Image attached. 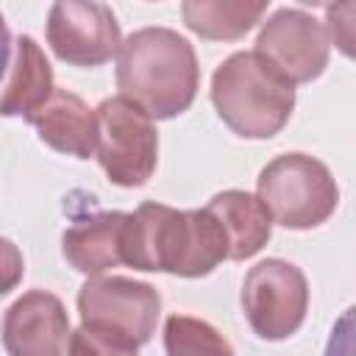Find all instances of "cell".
<instances>
[{"label":"cell","instance_id":"7a4b0ae2","mask_svg":"<svg viewBox=\"0 0 356 356\" xmlns=\"http://www.w3.org/2000/svg\"><path fill=\"white\" fill-rule=\"evenodd\" d=\"M120 97L134 103L150 120L184 114L200 83V67L192 44L170 28H139L117 53Z\"/></svg>","mask_w":356,"mask_h":356},{"label":"cell","instance_id":"30bf717a","mask_svg":"<svg viewBox=\"0 0 356 356\" xmlns=\"http://www.w3.org/2000/svg\"><path fill=\"white\" fill-rule=\"evenodd\" d=\"M70 317L64 303L44 289L17 298L3 317L8 356H70Z\"/></svg>","mask_w":356,"mask_h":356},{"label":"cell","instance_id":"ffe728a7","mask_svg":"<svg viewBox=\"0 0 356 356\" xmlns=\"http://www.w3.org/2000/svg\"><path fill=\"white\" fill-rule=\"evenodd\" d=\"M8 53H11V33H8L6 19H3V14H0V78H3L6 67H8Z\"/></svg>","mask_w":356,"mask_h":356},{"label":"cell","instance_id":"5b68a950","mask_svg":"<svg viewBox=\"0 0 356 356\" xmlns=\"http://www.w3.org/2000/svg\"><path fill=\"white\" fill-rule=\"evenodd\" d=\"M95 156L111 184L134 189L147 184L159 161V131L153 120L125 97H106L97 108Z\"/></svg>","mask_w":356,"mask_h":356},{"label":"cell","instance_id":"5bb4252c","mask_svg":"<svg viewBox=\"0 0 356 356\" xmlns=\"http://www.w3.org/2000/svg\"><path fill=\"white\" fill-rule=\"evenodd\" d=\"M53 67L42 47L31 36L17 39V58L8 78V86L0 95V117H22L28 120L39 111L53 95Z\"/></svg>","mask_w":356,"mask_h":356},{"label":"cell","instance_id":"52a82bcc","mask_svg":"<svg viewBox=\"0 0 356 356\" xmlns=\"http://www.w3.org/2000/svg\"><path fill=\"white\" fill-rule=\"evenodd\" d=\"M78 312L83 325L111 331L131 339L134 345H145L156 331L161 295L145 281L92 275L78 292Z\"/></svg>","mask_w":356,"mask_h":356},{"label":"cell","instance_id":"e0dca14e","mask_svg":"<svg viewBox=\"0 0 356 356\" xmlns=\"http://www.w3.org/2000/svg\"><path fill=\"white\" fill-rule=\"evenodd\" d=\"M70 356H139V345L103 328L83 325L70 337Z\"/></svg>","mask_w":356,"mask_h":356},{"label":"cell","instance_id":"ac0fdd59","mask_svg":"<svg viewBox=\"0 0 356 356\" xmlns=\"http://www.w3.org/2000/svg\"><path fill=\"white\" fill-rule=\"evenodd\" d=\"M353 11L356 6L353 3H342V6H331L328 8V42L334 39V44L345 53V56H353Z\"/></svg>","mask_w":356,"mask_h":356},{"label":"cell","instance_id":"2e32d148","mask_svg":"<svg viewBox=\"0 0 356 356\" xmlns=\"http://www.w3.org/2000/svg\"><path fill=\"white\" fill-rule=\"evenodd\" d=\"M167 356H234L231 342L206 320L172 314L164 323Z\"/></svg>","mask_w":356,"mask_h":356},{"label":"cell","instance_id":"9a60e30c","mask_svg":"<svg viewBox=\"0 0 356 356\" xmlns=\"http://www.w3.org/2000/svg\"><path fill=\"white\" fill-rule=\"evenodd\" d=\"M267 3L248 0H186L181 6V17L189 31L203 39H239L256 22H261Z\"/></svg>","mask_w":356,"mask_h":356},{"label":"cell","instance_id":"ba28073f","mask_svg":"<svg viewBox=\"0 0 356 356\" xmlns=\"http://www.w3.org/2000/svg\"><path fill=\"white\" fill-rule=\"evenodd\" d=\"M253 53L295 86L323 75L331 42L325 25L303 8H278L267 22H261Z\"/></svg>","mask_w":356,"mask_h":356},{"label":"cell","instance_id":"7c38bea8","mask_svg":"<svg viewBox=\"0 0 356 356\" xmlns=\"http://www.w3.org/2000/svg\"><path fill=\"white\" fill-rule=\"evenodd\" d=\"M125 217V211H97L75 220L61 236L64 259L83 275H100L117 267L122 261Z\"/></svg>","mask_w":356,"mask_h":356},{"label":"cell","instance_id":"6da1fadb","mask_svg":"<svg viewBox=\"0 0 356 356\" xmlns=\"http://www.w3.org/2000/svg\"><path fill=\"white\" fill-rule=\"evenodd\" d=\"M120 253L134 270L200 278L228 259V242L206 209L178 211L164 203H142L125 217Z\"/></svg>","mask_w":356,"mask_h":356},{"label":"cell","instance_id":"277c9868","mask_svg":"<svg viewBox=\"0 0 356 356\" xmlns=\"http://www.w3.org/2000/svg\"><path fill=\"white\" fill-rule=\"evenodd\" d=\"M256 189L270 220L292 231L325 222L339 203V186L331 170L306 153L275 156L259 172Z\"/></svg>","mask_w":356,"mask_h":356},{"label":"cell","instance_id":"4fadbf2b","mask_svg":"<svg viewBox=\"0 0 356 356\" xmlns=\"http://www.w3.org/2000/svg\"><path fill=\"white\" fill-rule=\"evenodd\" d=\"M206 211L220 222L228 242V259L234 261L256 256L273 234V220L267 209L250 192L225 189L209 200Z\"/></svg>","mask_w":356,"mask_h":356},{"label":"cell","instance_id":"8fae6325","mask_svg":"<svg viewBox=\"0 0 356 356\" xmlns=\"http://www.w3.org/2000/svg\"><path fill=\"white\" fill-rule=\"evenodd\" d=\"M25 122H31L39 139L58 153L75 159L95 156V145H97L95 108H89L78 95L67 89H53L47 103L39 111H33Z\"/></svg>","mask_w":356,"mask_h":356},{"label":"cell","instance_id":"9c48e42d","mask_svg":"<svg viewBox=\"0 0 356 356\" xmlns=\"http://www.w3.org/2000/svg\"><path fill=\"white\" fill-rule=\"evenodd\" d=\"M47 44L72 67H100L120 53L114 11L95 0H61L47 14Z\"/></svg>","mask_w":356,"mask_h":356},{"label":"cell","instance_id":"d6986e66","mask_svg":"<svg viewBox=\"0 0 356 356\" xmlns=\"http://www.w3.org/2000/svg\"><path fill=\"white\" fill-rule=\"evenodd\" d=\"M22 273H25V261L19 248L11 239L0 236V298L17 289V284L22 281Z\"/></svg>","mask_w":356,"mask_h":356},{"label":"cell","instance_id":"8992f818","mask_svg":"<svg viewBox=\"0 0 356 356\" xmlns=\"http://www.w3.org/2000/svg\"><path fill=\"white\" fill-rule=\"evenodd\" d=\"M309 309V284L300 267L284 259H264L248 270L242 284V312L250 328L270 342L292 337Z\"/></svg>","mask_w":356,"mask_h":356},{"label":"cell","instance_id":"3957f363","mask_svg":"<svg viewBox=\"0 0 356 356\" xmlns=\"http://www.w3.org/2000/svg\"><path fill=\"white\" fill-rule=\"evenodd\" d=\"M211 103L236 136L270 139L292 117L295 86L253 50H239L214 70Z\"/></svg>","mask_w":356,"mask_h":356}]
</instances>
